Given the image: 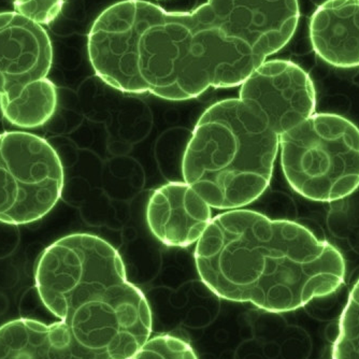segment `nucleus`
<instances>
[{
	"instance_id": "1",
	"label": "nucleus",
	"mask_w": 359,
	"mask_h": 359,
	"mask_svg": "<svg viewBox=\"0 0 359 359\" xmlns=\"http://www.w3.org/2000/svg\"><path fill=\"white\" fill-rule=\"evenodd\" d=\"M299 19L298 0H208L189 12L123 0L93 23L88 57L120 92L185 102L241 86L290 41Z\"/></svg>"
},
{
	"instance_id": "2",
	"label": "nucleus",
	"mask_w": 359,
	"mask_h": 359,
	"mask_svg": "<svg viewBox=\"0 0 359 359\" xmlns=\"http://www.w3.org/2000/svg\"><path fill=\"white\" fill-rule=\"evenodd\" d=\"M316 108L308 72L290 60H266L237 98L215 102L199 118L183 156V179L215 209L251 205L269 187L282 135Z\"/></svg>"
},
{
	"instance_id": "3",
	"label": "nucleus",
	"mask_w": 359,
	"mask_h": 359,
	"mask_svg": "<svg viewBox=\"0 0 359 359\" xmlns=\"http://www.w3.org/2000/svg\"><path fill=\"white\" fill-rule=\"evenodd\" d=\"M196 269L215 295L270 313L295 311L344 285V256L296 222L248 209L212 219L195 250Z\"/></svg>"
},
{
	"instance_id": "4",
	"label": "nucleus",
	"mask_w": 359,
	"mask_h": 359,
	"mask_svg": "<svg viewBox=\"0 0 359 359\" xmlns=\"http://www.w3.org/2000/svg\"><path fill=\"white\" fill-rule=\"evenodd\" d=\"M35 282L42 304L79 344L108 359L132 358L152 334L148 299L116 248L98 236L72 233L48 245Z\"/></svg>"
},
{
	"instance_id": "5",
	"label": "nucleus",
	"mask_w": 359,
	"mask_h": 359,
	"mask_svg": "<svg viewBox=\"0 0 359 359\" xmlns=\"http://www.w3.org/2000/svg\"><path fill=\"white\" fill-rule=\"evenodd\" d=\"M281 165L304 198L332 203L359 187V129L334 113H316L282 135Z\"/></svg>"
},
{
	"instance_id": "6",
	"label": "nucleus",
	"mask_w": 359,
	"mask_h": 359,
	"mask_svg": "<svg viewBox=\"0 0 359 359\" xmlns=\"http://www.w3.org/2000/svg\"><path fill=\"white\" fill-rule=\"evenodd\" d=\"M53 46L39 24L14 12L0 13V110L19 128L35 129L53 118L57 88L48 78Z\"/></svg>"
},
{
	"instance_id": "7",
	"label": "nucleus",
	"mask_w": 359,
	"mask_h": 359,
	"mask_svg": "<svg viewBox=\"0 0 359 359\" xmlns=\"http://www.w3.org/2000/svg\"><path fill=\"white\" fill-rule=\"evenodd\" d=\"M64 168L46 139L26 132L0 134V222L25 225L46 217L64 189Z\"/></svg>"
},
{
	"instance_id": "8",
	"label": "nucleus",
	"mask_w": 359,
	"mask_h": 359,
	"mask_svg": "<svg viewBox=\"0 0 359 359\" xmlns=\"http://www.w3.org/2000/svg\"><path fill=\"white\" fill-rule=\"evenodd\" d=\"M212 219L211 205L185 181L161 185L147 205L151 233L167 247L187 248L198 242Z\"/></svg>"
},
{
	"instance_id": "9",
	"label": "nucleus",
	"mask_w": 359,
	"mask_h": 359,
	"mask_svg": "<svg viewBox=\"0 0 359 359\" xmlns=\"http://www.w3.org/2000/svg\"><path fill=\"white\" fill-rule=\"evenodd\" d=\"M0 359H108L81 346L67 325L19 318L0 327Z\"/></svg>"
},
{
	"instance_id": "10",
	"label": "nucleus",
	"mask_w": 359,
	"mask_h": 359,
	"mask_svg": "<svg viewBox=\"0 0 359 359\" xmlns=\"http://www.w3.org/2000/svg\"><path fill=\"white\" fill-rule=\"evenodd\" d=\"M309 32L320 60L336 68L359 67V0H326L312 14Z\"/></svg>"
},
{
	"instance_id": "11",
	"label": "nucleus",
	"mask_w": 359,
	"mask_h": 359,
	"mask_svg": "<svg viewBox=\"0 0 359 359\" xmlns=\"http://www.w3.org/2000/svg\"><path fill=\"white\" fill-rule=\"evenodd\" d=\"M332 359H359V279L341 314Z\"/></svg>"
},
{
	"instance_id": "12",
	"label": "nucleus",
	"mask_w": 359,
	"mask_h": 359,
	"mask_svg": "<svg viewBox=\"0 0 359 359\" xmlns=\"http://www.w3.org/2000/svg\"><path fill=\"white\" fill-rule=\"evenodd\" d=\"M130 359H198V356L182 337L159 334L145 341Z\"/></svg>"
},
{
	"instance_id": "13",
	"label": "nucleus",
	"mask_w": 359,
	"mask_h": 359,
	"mask_svg": "<svg viewBox=\"0 0 359 359\" xmlns=\"http://www.w3.org/2000/svg\"><path fill=\"white\" fill-rule=\"evenodd\" d=\"M65 0H14L16 13L39 25H48L60 15Z\"/></svg>"
}]
</instances>
